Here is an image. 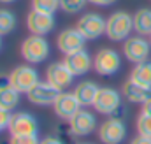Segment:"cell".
I'll list each match as a JSON object with an SVG mask.
<instances>
[{"label": "cell", "mask_w": 151, "mask_h": 144, "mask_svg": "<svg viewBox=\"0 0 151 144\" xmlns=\"http://www.w3.org/2000/svg\"><path fill=\"white\" fill-rule=\"evenodd\" d=\"M21 56L28 63H42L49 56V42L44 35H28L21 44Z\"/></svg>", "instance_id": "7a4b0ae2"}, {"label": "cell", "mask_w": 151, "mask_h": 144, "mask_svg": "<svg viewBox=\"0 0 151 144\" xmlns=\"http://www.w3.org/2000/svg\"><path fill=\"white\" fill-rule=\"evenodd\" d=\"M134 30V16L125 11H116L107 18L106 35L114 42H125Z\"/></svg>", "instance_id": "6da1fadb"}, {"label": "cell", "mask_w": 151, "mask_h": 144, "mask_svg": "<svg viewBox=\"0 0 151 144\" xmlns=\"http://www.w3.org/2000/svg\"><path fill=\"white\" fill-rule=\"evenodd\" d=\"M46 81H49L53 86H56L60 91L69 88L74 81V74L69 71V67L63 62H53L46 69Z\"/></svg>", "instance_id": "4fadbf2b"}, {"label": "cell", "mask_w": 151, "mask_h": 144, "mask_svg": "<svg viewBox=\"0 0 151 144\" xmlns=\"http://www.w3.org/2000/svg\"><path fill=\"white\" fill-rule=\"evenodd\" d=\"M135 125H137V132H139V135H142V137H150L151 139V116L150 114L141 112V114L137 116Z\"/></svg>", "instance_id": "d4e9b609"}, {"label": "cell", "mask_w": 151, "mask_h": 144, "mask_svg": "<svg viewBox=\"0 0 151 144\" xmlns=\"http://www.w3.org/2000/svg\"><path fill=\"white\" fill-rule=\"evenodd\" d=\"M121 93L132 104H146L151 99V88L142 86V84H139V83H135L132 79H128V81L123 83Z\"/></svg>", "instance_id": "e0dca14e"}, {"label": "cell", "mask_w": 151, "mask_h": 144, "mask_svg": "<svg viewBox=\"0 0 151 144\" xmlns=\"http://www.w3.org/2000/svg\"><path fill=\"white\" fill-rule=\"evenodd\" d=\"M130 79L139 83V84H142V86L151 88V62L150 60L135 63V67L132 69V74H130Z\"/></svg>", "instance_id": "44dd1931"}, {"label": "cell", "mask_w": 151, "mask_h": 144, "mask_svg": "<svg viewBox=\"0 0 151 144\" xmlns=\"http://www.w3.org/2000/svg\"><path fill=\"white\" fill-rule=\"evenodd\" d=\"M0 2H2V4H12L14 0H0Z\"/></svg>", "instance_id": "1f68e13d"}, {"label": "cell", "mask_w": 151, "mask_h": 144, "mask_svg": "<svg viewBox=\"0 0 151 144\" xmlns=\"http://www.w3.org/2000/svg\"><path fill=\"white\" fill-rule=\"evenodd\" d=\"M150 42H151V35H150Z\"/></svg>", "instance_id": "e575fe53"}, {"label": "cell", "mask_w": 151, "mask_h": 144, "mask_svg": "<svg viewBox=\"0 0 151 144\" xmlns=\"http://www.w3.org/2000/svg\"><path fill=\"white\" fill-rule=\"evenodd\" d=\"M37 120L28 112H14L11 116L9 132L11 135H32L37 134Z\"/></svg>", "instance_id": "5bb4252c"}, {"label": "cell", "mask_w": 151, "mask_h": 144, "mask_svg": "<svg viewBox=\"0 0 151 144\" xmlns=\"http://www.w3.org/2000/svg\"><path fill=\"white\" fill-rule=\"evenodd\" d=\"M40 144H63L62 139H58V137H53V135H49V137H44V139H40Z\"/></svg>", "instance_id": "83f0119b"}, {"label": "cell", "mask_w": 151, "mask_h": 144, "mask_svg": "<svg viewBox=\"0 0 151 144\" xmlns=\"http://www.w3.org/2000/svg\"><path fill=\"white\" fill-rule=\"evenodd\" d=\"M11 116H12V112H11V111L0 109V130H5V128H9Z\"/></svg>", "instance_id": "4316f807"}, {"label": "cell", "mask_w": 151, "mask_h": 144, "mask_svg": "<svg viewBox=\"0 0 151 144\" xmlns=\"http://www.w3.org/2000/svg\"><path fill=\"white\" fill-rule=\"evenodd\" d=\"M32 9L40 12L55 14L60 9V0H32Z\"/></svg>", "instance_id": "603a6c76"}, {"label": "cell", "mask_w": 151, "mask_h": 144, "mask_svg": "<svg viewBox=\"0 0 151 144\" xmlns=\"http://www.w3.org/2000/svg\"><path fill=\"white\" fill-rule=\"evenodd\" d=\"M88 2L93 5H99V7H107V5H113L116 0H88Z\"/></svg>", "instance_id": "f1b7e54d"}, {"label": "cell", "mask_w": 151, "mask_h": 144, "mask_svg": "<svg viewBox=\"0 0 151 144\" xmlns=\"http://www.w3.org/2000/svg\"><path fill=\"white\" fill-rule=\"evenodd\" d=\"M130 144H151V139L150 137H142V135H137L135 139H132Z\"/></svg>", "instance_id": "f546056e"}, {"label": "cell", "mask_w": 151, "mask_h": 144, "mask_svg": "<svg viewBox=\"0 0 151 144\" xmlns=\"http://www.w3.org/2000/svg\"><path fill=\"white\" fill-rule=\"evenodd\" d=\"M141 112H144V114H150L151 116V99L146 102V104H142V111Z\"/></svg>", "instance_id": "4dcf8cb0"}, {"label": "cell", "mask_w": 151, "mask_h": 144, "mask_svg": "<svg viewBox=\"0 0 151 144\" xmlns=\"http://www.w3.org/2000/svg\"><path fill=\"white\" fill-rule=\"evenodd\" d=\"M19 91L14 90L11 84H5L0 88V109H5V111H14V109L19 106Z\"/></svg>", "instance_id": "ffe728a7"}, {"label": "cell", "mask_w": 151, "mask_h": 144, "mask_svg": "<svg viewBox=\"0 0 151 144\" xmlns=\"http://www.w3.org/2000/svg\"><path fill=\"white\" fill-rule=\"evenodd\" d=\"M119 67H121V58L118 51L111 48H104L93 56V71L100 76H114L119 71Z\"/></svg>", "instance_id": "5b68a950"}, {"label": "cell", "mask_w": 151, "mask_h": 144, "mask_svg": "<svg viewBox=\"0 0 151 144\" xmlns=\"http://www.w3.org/2000/svg\"><path fill=\"white\" fill-rule=\"evenodd\" d=\"M88 0H60V9L67 14H77L86 7Z\"/></svg>", "instance_id": "cb8c5ba5"}, {"label": "cell", "mask_w": 151, "mask_h": 144, "mask_svg": "<svg viewBox=\"0 0 151 144\" xmlns=\"http://www.w3.org/2000/svg\"><path fill=\"white\" fill-rule=\"evenodd\" d=\"M84 44H86V39L77 28H65L56 37V46L63 55H70L84 49Z\"/></svg>", "instance_id": "8fae6325"}, {"label": "cell", "mask_w": 151, "mask_h": 144, "mask_svg": "<svg viewBox=\"0 0 151 144\" xmlns=\"http://www.w3.org/2000/svg\"><path fill=\"white\" fill-rule=\"evenodd\" d=\"M69 128H70V134L76 135V137H86V135H90L91 132H95L99 128V123H97V118H95L93 112H90L86 109H81L69 121Z\"/></svg>", "instance_id": "30bf717a"}, {"label": "cell", "mask_w": 151, "mask_h": 144, "mask_svg": "<svg viewBox=\"0 0 151 144\" xmlns=\"http://www.w3.org/2000/svg\"><path fill=\"white\" fill-rule=\"evenodd\" d=\"M106 25H107V19H104L99 12H88L79 18L76 28L84 35L86 40H95L106 34Z\"/></svg>", "instance_id": "277c9868"}, {"label": "cell", "mask_w": 151, "mask_h": 144, "mask_svg": "<svg viewBox=\"0 0 151 144\" xmlns=\"http://www.w3.org/2000/svg\"><path fill=\"white\" fill-rule=\"evenodd\" d=\"M0 49H2V35H0Z\"/></svg>", "instance_id": "d6a6232c"}, {"label": "cell", "mask_w": 151, "mask_h": 144, "mask_svg": "<svg viewBox=\"0 0 151 144\" xmlns=\"http://www.w3.org/2000/svg\"><path fill=\"white\" fill-rule=\"evenodd\" d=\"M99 90L100 88L97 86V83H93V81H83V83H79L76 86V90L72 93L76 95V99L79 100L81 107H88V106H93Z\"/></svg>", "instance_id": "ac0fdd59"}, {"label": "cell", "mask_w": 151, "mask_h": 144, "mask_svg": "<svg viewBox=\"0 0 151 144\" xmlns=\"http://www.w3.org/2000/svg\"><path fill=\"white\" fill-rule=\"evenodd\" d=\"M9 144H40V139L37 137V134H32V135H11Z\"/></svg>", "instance_id": "484cf974"}, {"label": "cell", "mask_w": 151, "mask_h": 144, "mask_svg": "<svg viewBox=\"0 0 151 144\" xmlns=\"http://www.w3.org/2000/svg\"><path fill=\"white\" fill-rule=\"evenodd\" d=\"M60 93L62 91L56 86H53L49 81H39L37 84L27 93V97L34 106L46 107V106H53L56 102V99L60 97Z\"/></svg>", "instance_id": "8992f818"}, {"label": "cell", "mask_w": 151, "mask_h": 144, "mask_svg": "<svg viewBox=\"0 0 151 144\" xmlns=\"http://www.w3.org/2000/svg\"><path fill=\"white\" fill-rule=\"evenodd\" d=\"M7 77H9V84L14 90H18L19 93H28L39 83V72L34 67H30V65H18V67H14Z\"/></svg>", "instance_id": "3957f363"}, {"label": "cell", "mask_w": 151, "mask_h": 144, "mask_svg": "<svg viewBox=\"0 0 151 144\" xmlns=\"http://www.w3.org/2000/svg\"><path fill=\"white\" fill-rule=\"evenodd\" d=\"M63 63L69 67V71L74 74V77L76 76H84L90 69H93V58L90 56V53L86 49L65 55Z\"/></svg>", "instance_id": "2e32d148"}, {"label": "cell", "mask_w": 151, "mask_h": 144, "mask_svg": "<svg viewBox=\"0 0 151 144\" xmlns=\"http://www.w3.org/2000/svg\"><path fill=\"white\" fill-rule=\"evenodd\" d=\"M53 109H55V114H56L60 120L70 121L76 112L81 111V104H79V100L76 99L74 93L62 91L60 97L56 99V102L53 104Z\"/></svg>", "instance_id": "9a60e30c"}, {"label": "cell", "mask_w": 151, "mask_h": 144, "mask_svg": "<svg viewBox=\"0 0 151 144\" xmlns=\"http://www.w3.org/2000/svg\"><path fill=\"white\" fill-rule=\"evenodd\" d=\"M55 14L49 12H40V11H30L27 16V28L34 35H46L55 28Z\"/></svg>", "instance_id": "7c38bea8"}, {"label": "cell", "mask_w": 151, "mask_h": 144, "mask_svg": "<svg viewBox=\"0 0 151 144\" xmlns=\"http://www.w3.org/2000/svg\"><path fill=\"white\" fill-rule=\"evenodd\" d=\"M134 30L142 37L151 35V9L142 7L134 14Z\"/></svg>", "instance_id": "d6986e66"}, {"label": "cell", "mask_w": 151, "mask_h": 144, "mask_svg": "<svg viewBox=\"0 0 151 144\" xmlns=\"http://www.w3.org/2000/svg\"><path fill=\"white\" fill-rule=\"evenodd\" d=\"M76 144H91V143H76Z\"/></svg>", "instance_id": "836d02e7"}, {"label": "cell", "mask_w": 151, "mask_h": 144, "mask_svg": "<svg viewBox=\"0 0 151 144\" xmlns=\"http://www.w3.org/2000/svg\"><path fill=\"white\" fill-rule=\"evenodd\" d=\"M16 28V16L9 9H0V35H7Z\"/></svg>", "instance_id": "7402d4cb"}, {"label": "cell", "mask_w": 151, "mask_h": 144, "mask_svg": "<svg viewBox=\"0 0 151 144\" xmlns=\"http://www.w3.org/2000/svg\"><path fill=\"white\" fill-rule=\"evenodd\" d=\"M127 137V127L118 118H107L99 125V139L104 144H121Z\"/></svg>", "instance_id": "52a82bcc"}, {"label": "cell", "mask_w": 151, "mask_h": 144, "mask_svg": "<svg viewBox=\"0 0 151 144\" xmlns=\"http://www.w3.org/2000/svg\"><path fill=\"white\" fill-rule=\"evenodd\" d=\"M119 106H121V95L118 93V90L109 88V86L100 88L97 93V99L93 102L95 111L100 114H106V116H113L119 109Z\"/></svg>", "instance_id": "9c48e42d"}, {"label": "cell", "mask_w": 151, "mask_h": 144, "mask_svg": "<svg viewBox=\"0 0 151 144\" xmlns=\"http://www.w3.org/2000/svg\"><path fill=\"white\" fill-rule=\"evenodd\" d=\"M150 51H151V42L146 40L142 35L128 37V39L123 42V55H125L127 60L132 62V63L146 62L148 56H150Z\"/></svg>", "instance_id": "ba28073f"}]
</instances>
